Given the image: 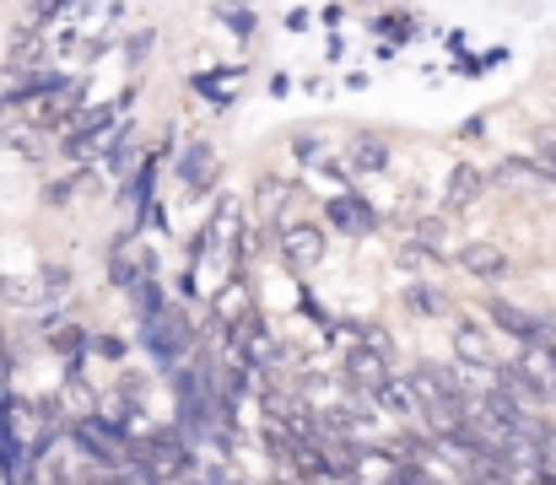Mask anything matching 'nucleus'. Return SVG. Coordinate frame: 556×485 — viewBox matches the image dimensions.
<instances>
[{"mask_svg": "<svg viewBox=\"0 0 556 485\" xmlns=\"http://www.w3.org/2000/svg\"><path fill=\"white\" fill-rule=\"evenodd\" d=\"M136 475L147 485H189L194 481V454H189V437H147L136 448Z\"/></svg>", "mask_w": 556, "mask_h": 485, "instance_id": "1", "label": "nucleus"}, {"mask_svg": "<svg viewBox=\"0 0 556 485\" xmlns=\"http://www.w3.org/2000/svg\"><path fill=\"white\" fill-rule=\"evenodd\" d=\"M141 340H147V350L157 356V367H179L189 356V345H194V334H189V319L179 308H163L157 319L141 323Z\"/></svg>", "mask_w": 556, "mask_h": 485, "instance_id": "2", "label": "nucleus"}, {"mask_svg": "<svg viewBox=\"0 0 556 485\" xmlns=\"http://www.w3.org/2000/svg\"><path fill=\"white\" fill-rule=\"evenodd\" d=\"M281 259H287L292 270H314V265L325 259V232H319V227H308V221L281 227Z\"/></svg>", "mask_w": 556, "mask_h": 485, "instance_id": "3", "label": "nucleus"}, {"mask_svg": "<svg viewBox=\"0 0 556 485\" xmlns=\"http://www.w3.org/2000/svg\"><path fill=\"white\" fill-rule=\"evenodd\" d=\"M346 383L357 388V394H378L383 383H389V356L378 350V345H357L352 356H346Z\"/></svg>", "mask_w": 556, "mask_h": 485, "instance_id": "4", "label": "nucleus"}, {"mask_svg": "<svg viewBox=\"0 0 556 485\" xmlns=\"http://www.w3.org/2000/svg\"><path fill=\"white\" fill-rule=\"evenodd\" d=\"M179 178H185L189 194H205V189H211V178H216V152H211V141H189L185 157H179Z\"/></svg>", "mask_w": 556, "mask_h": 485, "instance_id": "5", "label": "nucleus"}, {"mask_svg": "<svg viewBox=\"0 0 556 485\" xmlns=\"http://www.w3.org/2000/svg\"><path fill=\"white\" fill-rule=\"evenodd\" d=\"M330 221H336L341 232H352V238H368L372 227H378V216H372V205L363 194H336V200H330Z\"/></svg>", "mask_w": 556, "mask_h": 485, "instance_id": "6", "label": "nucleus"}, {"mask_svg": "<svg viewBox=\"0 0 556 485\" xmlns=\"http://www.w3.org/2000/svg\"><path fill=\"white\" fill-rule=\"evenodd\" d=\"M503 388H508L519 405H541V399H552L556 383L552 378H535V367H525V361H519V367H503Z\"/></svg>", "mask_w": 556, "mask_h": 485, "instance_id": "7", "label": "nucleus"}, {"mask_svg": "<svg viewBox=\"0 0 556 485\" xmlns=\"http://www.w3.org/2000/svg\"><path fill=\"white\" fill-rule=\"evenodd\" d=\"M486 319L497 323L503 334H514V340H530V345H535V340H546V334H541V323L530 319V314H519L514 303H503V297H492V303H486Z\"/></svg>", "mask_w": 556, "mask_h": 485, "instance_id": "8", "label": "nucleus"}, {"mask_svg": "<svg viewBox=\"0 0 556 485\" xmlns=\"http://www.w3.org/2000/svg\"><path fill=\"white\" fill-rule=\"evenodd\" d=\"M459 265H465L470 276H481V281H503V276H508V254L492 248V243H470V248H459Z\"/></svg>", "mask_w": 556, "mask_h": 485, "instance_id": "9", "label": "nucleus"}, {"mask_svg": "<svg viewBox=\"0 0 556 485\" xmlns=\"http://www.w3.org/2000/svg\"><path fill=\"white\" fill-rule=\"evenodd\" d=\"M346 167L352 173H383L389 167V141L383 136H357L352 152H346Z\"/></svg>", "mask_w": 556, "mask_h": 485, "instance_id": "10", "label": "nucleus"}, {"mask_svg": "<svg viewBox=\"0 0 556 485\" xmlns=\"http://www.w3.org/2000/svg\"><path fill=\"white\" fill-rule=\"evenodd\" d=\"M481 194V173L470 167V162H459L454 173H448V194H443V210H465L470 200Z\"/></svg>", "mask_w": 556, "mask_h": 485, "instance_id": "11", "label": "nucleus"}, {"mask_svg": "<svg viewBox=\"0 0 556 485\" xmlns=\"http://www.w3.org/2000/svg\"><path fill=\"white\" fill-rule=\"evenodd\" d=\"M454 356H459L465 367H481V372H486V367H492V340H486L476 323H465V329L454 334Z\"/></svg>", "mask_w": 556, "mask_h": 485, "instance_id": "12", "label": "nucleus"}, {"mask_svg": "<svg viewBox=\"0 0 556 485\" xmlns=\"http://www.w3.org/2000/svg\"><path fill=\"white\" fill-rule=\"evenodd\" d=\"M0 297H5L11 308H33V303H43V297H54V292H49V281H27V276H5V281H0Z\"/></svg>", "mask_w": 556, "mask_h": 485, "instance_id": "13", "label": "nucleus"}, {"mask_svg": "<svg viewBox=\"0 0 556 485\" xmlns=\"http://www.w3.org/2000/svg\"><path fill=\"white\" fill-rule=\"evenodd\" d=\"M5 60L16 65V71H38V60H43V33H16L11 38V49H5Z\"/></svg>", "mask_w": 556, "mask_h": 485, "instance_id": "14", "label": "nucleus"}, {"mask_svg": "<svg viewBox=\"0 0 556 485\" xmlns=\"http://www.w3.org/2000/svg\"><path fill=\"white\" fill-rule=\"evenodd\" d=\"M372 399H378L383 410H394V416H416V410H421L416 388H410V383H394V378H389V383H383V388H378Z\"/></svg>", "mask_w": 556, "mask_h": 485, "instance_id": "15", "label": "nucleus"}, {"mask_svg": "<svg viewBox=\"0 0 556 485\" xmlns=\"http://www.w3.org/2000/svg\"><path fill=\"white\" fill-rule=\"evenodd\" d=\"M130 297H136V314H141V323H147V319H157V314L168 308V303H163V286H157L152 276H141V281L130 286Z\"/></svg>", "mask_w": 556, "mask_h": 485, "instance_id": "16", "label": "nucleus"}, {"mask_svg": "<svg viewBox=\"0 0 556 485\" xmlns=\"http://www.w3.org/2000/svg\"><path fill=\"white\" fill-rule=\"evenodd\" d=\"M552 178V167H525V162H503L497 167V183H519V189H541Z\"/></svg>", "mask_w": 556, "mask_h": 485, "instance_id": "17", "label": "nucleus"}, {"mask_svg": "<svg viewBox=\"0 0 556 485\" xmlns=\"http://www.w3.org/2000/svg\"><path fill=\"white\" fill-rule=\"evenodd\" d=\"M49 345H54L60 356H71V361H76V356L87 350V329H76V323H65V329H54V334H49Z\"/></svg>", "mask_w": 556, "mask_h": 485, "instance_id": "18", "label": "nucleus"}, {"mask_svg": "<svg viewBox=\"0 0 556 485\" xmlns=\"http://www.w3.org/2000/svg\"><path fill=\"white\" fill-rule=\"evenodd\" d=\"M65 405L76 410V421H87V416H98V399L87 394V383H81L76 372H71V383H65Z\"/></svg>", "mask_w": 556, "mask_h": 485, "instance_id": "19", "label": "nucleus"}, {"mask_svg": "<svg viewBox=\"0 0 556 485\" xmlns=\"http://www.w3.org/2000/svg\"><path fill=\"white\" fill-rule=\"evenodd\" d=\"M410 308H421V314H448V297L432 292V286H410Z\"/></svg>", "mask_w": 556, "mask_h": 485, "instance_id": "20", "label": "nucleus"}, {"mask_svg": "<svg viewBox=\"0 0 556 485\" xmlns=\"http://www.w3.org/2000/svg\"><path fill=\"white\" fill-rule=\"evenodd\" d=\"M276 200H287V183H276V178H265V183H260V210L270 216V210H276Z\"/></svg>", "mask_w": 556, "mask_h": 485, "instance_id": "21", "label": "nucleus"}, {"mask_svg": "<svg viewBox=\"0 0 556 485\" xmlns=\"http://www.w3.org/2000/svg\"><path fill=\"white\" fill-rule=\"evenodd\" d=\"M22 5H27V11L38 16V22H49L54 11H65V0H22Z\"/></svg>", "mask_w": 556, "mask_h": 485, "instance_id": "22", "label": "nucleus"}, {"mask_svg": "<svg viewBox=\"0 0 556 485\" xmlns=\"http://www.w3.org/2000/svg\"><path fill=\"white\" fill-rule=\"evenodd\" d=\"M222 11H227V22L238 27V38H249V27H254V16H249V11H238V5H222Z\"/></svg>", "mask_w": 556, "mask_h": 485, "instance_id": "23", "label": "nucleus"}, {"mask_svg": "<svg viewBox=\"0 0 556 485\" xmlns=\"http://www.w3.org/2000/svg\"><path fill=\"white\" fill-rule=\"evenodd\" d=\"M71 194H76V178H65V183H49V194H43V200H49V205H65Z\"/></svg>", "mask_w": 556, "mask_h": 485, "instance_id": "24", "label": "nucleus"}, {"mask_svg": "<svg viewBox=\"0 0 556 485\" xmlns=\"http://www.w3.org/2000/svg\"><path fill=\"white\" fill-rule=\"evenodd\" d=\"M147 49H152V33H141V38H130V60H141Z\"/></svg>", "mask_w": 556, "mask_h": 485, "instance_id": "25", "label": "nucleus"}, {"mask_svg": "<svg viewBox=\"0 0 556 485\" xmlns=\"http://www.w3.org/2000/svg\"><path fill=\"white\" fill-rule=\"evenodd\" d=\"M546 167L556 173V141H546Z\"/></svg>", "mask_w": 556, "mask_h": 485, "instance_id": "26", "label": "nucleus"}, {"mask_svg": "<svg viewBox=\"0 0 556 485\" xmlns=\"http://www.w3.org/2000/svg\"><path fill=\"white\" fill-rule=\"evenodd\" d=\"M541 485H556V475H541Z\"/></svg>", "mask_w": 556, "mask_h": 485, "instance_id": "27", "label": "nucleus"}, {"mask_svg": "<svg viewBox=\"0 0 556 485\" xmlns=\"http://www.w3.org/2000/svg\"><path fill=\"white\" fill-rule=\"evenodd\" d=\"M222 5H243V0H222Z\"/></svg>", "mask_w": 556, "mask_h": 485, "instance_id": "28", "label": "nucleus"}]
</instances>
